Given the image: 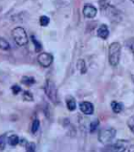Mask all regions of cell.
Here are the masks:
<instances>
[{
    "instance_id": "obj_1",
    "label": "cell",
    "mask_w": 134,
    "mask_h": 152,
    "mask_svg": "<svg viewBox=\"0 0 134 152\" xmlns=\"http://www.w3.org/2000/svg\"><path fill=\"white\" fill-rule=\"evenodd\" d=\"M122 46L119 42H113L109 47V62L112 66H117L119 63Z\"/></svg>"
},
{
    "instance_id": "obj_2",
    "label": "cell",
    "mask_w": 134,
    "mask_h": 152,
    "mask_svg": "<svg viewBox=\"0 0 134 152\" xmlns=\"http://www.w3.org/2000/svg\"><path fill=\"white\" fill-rule=\"evenodd\" d=\"M100 7L102 13L105 14V16L107 18H109L111 20L117 21V22L120 20V14H119V11L116 8V7L101 2V1H100Z\"/></svg>"
},
{
    "instance_id": "obj_3",
    "label": "cell",
    "mask_w": 134,
    "mask_h": 152,
    "mask_svg": "<svg viewBox=\"0 0 134 152\" xmlns=\"http://www.w3.org/2000/svg\"><path fill=\"white\" fill-rule=\"evenodd\" d=\"M12 37L16 42V44L19 47H24L29 43V37L26 30L21 26L15 27L12 30Z\"/></svg>"
},
{
    "instance_id": "obj_4",
    "label": "cell",
    "mask_w": 134,
    "mask_h": 152,
    "mask_svg": "<svg viewBox=\"0 0 134 152\" xmlns=\"http://www.w3.org/2000/svg\"><path fill=\"white\" fill-rule=\"evenodd\" d=\"M45 93L48 96V98L54 103H59V95H58V88L55 85V83L50 79H48L45 84Z\"/></svg>"
},
{
    "instance_id": "obj_5",
    "label": "cell",
    "mask_w": 134,
    "mask_h": 152,
    "mask_svg": "<svg viewBox=\"0 0 134 152\" xmlns=\"http://www.w3.org/2000/svg\"><path fill=\"white\" fill-rule=\"evenodd\" d=\"M116 136V129L113 128H107L101 129L99 132L98 139L99 141L102 144H109L111 143Z\"/></svg>"
},
{
    "instance_id": "obj_6",
    "label": "cell",
    "mask_w": 134,
    "mask_h": 152,
    "mask_svg": "<svg viewBox=\"0 0 134 152\" xmlns=\"http://www.w3.org/2000/svg\"><path fill=\"white\" fill-rule=\"evenodd\" d=\"M37 62L43 67H48L53 63V56L49 53L42 52L37 56Z\"/></svg>"
},
{
    "instance_id": "obj_7",
    "label": "cell",
    "mask_w": 134,
    "mask_h": 152,
    "mask_svg": "<svg viewBox=\"0 0 134 152\" xmlns=\"http://www.w3.org/2000/svg\"><path fill=\"white\" fill-rule=\"evenodd\" d=\"M129 146V142L123 140H120L117 141L114 145L111 146L108 148L109 151L108 152H125Z\"/></svg>"
},
{
    "instance_id": "obj_8",
    "label": "cell",
    "mask_w": 134,
    "mask_h": 152,
    "mask_svg": "<svg viewBox=\"0 0 134 152\" xmlns=\"http://www.w3.org/2000/svg\"><path fill=\"white\" fill-rule=\"evenodd\" d=\"M83 15L87 18H94L97 16V8L91 4H86L83 7Z\"/></svg>"
},
{
    "instance_id": "obj_9",
    "label": "cell",
    "mask_w": 134,
    "mask_h": 152,
    "mask_svg": "<svg viewBox=\"0 0 134 152\" xmlns=\"http://www.w3.org/2000/svg\"><path fill=\"white\" fill-rule=\"evenodd\" d=\"M79 108L81 110V112L84 113L85 115H91L94 112V106L92 105V103L88 101H83L80 103Z\"/></svg>"
},
{
    "instance_id": "obj_10",
    "label": "cell",
    "mask_w": 134,
    "mask_h": 152,
    "mask_svg": "<svg viewBox=\"0 0 134 152\" xmlns=\"http://www.w3.org/2000/svg\"><path fill=\"white\" fill-rule=\"evenodd\" d=\"M97 34H98V36H99L100 38H102V39H107V38H108V37H109V35H110V31H109V27H108V26H107V25H104V24L100 25V27L98 28Z\"/></svg>"
},
{
    "instance_id": "obj_11",
    "label": "cell",
    "mask_w": 134,
    "mask_h": 152,
    "mask_svg": "<svg viewBox=\"0 0 134 152\" xmlns=\"http://www.w3.org/2000/svg\"><path fill=\"white\" fill-rule=\"evenodd\" d=\"M66 102H67V107L70 110V111H74L76 109V100L73 96H69V98H67L66 99Z\"/></svg>"
},
{
    "instance_id": "obj_12",
    "label": "cell",
    "mask_w": 134,
    "mask_h": 152,
    "mask_svg": "<svg viewBox=\"0 0 134 152\" xmlns=\"http://www.w3.org/2000/svg\"><path fill=\"white\" fill-rule=\"evenodd\" d=\"M7 143L12 146V147H16L20 143V139L18 135H12L7 139Z\"/></svg>"
},
{
    "instance_id": "obj_13",
    "label": "cell",
    "mask_w": 134,
    "mask_h": 152,
    "mask_svg": "<svg viewBox=\"0 0 134 152\" xmlns=\"http://www.w3.org/2000/svg\"><path fill=\"white\" fill-rule=\"evenodd\" d=\"M111 108L113 110V112L114 113H120L122 111V109H123V105L120 103V102H117V101H112L111 104Z\"/></svg>"
},
{
    "instance_id": "obj_14",
    "label": "cell",
    "mask_w": 134,
    "mask_h": 152,
    "mask_svg": "<svg viewBox=\"0 0 134 152\" xmlns=\"http://www.w3.org/2000/svg\"><path fill=\"white\" fill-rule=\"evenodd\" d=\"M21 82L23 83V84H25L26 86H31L33 84H35L36 83V79L32 77H29V76H24L22 77V80Z\"/></svg>"
},
{
    "instance_id": "obj_15",
    "label": "cell",
    "mask_w": 134,
    "mask_h": 152,
    "mask_svg": "<svg viewBox=\"0 0 134 152\" xmlns=\"http://www.w3.org/2000/svg\"><path fill=\"white\" fill-rule=\"evenodd\" d=\"M77 67L81 74H85L87 72V66L85 64V61L83 59H79L77 63Z\"/></svg>"
},
{
    "instance_id": "obj_16",
    "label": "cell",
    "mask_w": 134,
    "mask_h": 152,
    "mask_svg": "<svg viewBox=\"0 0 134 152\" xmlns=\"http://www.w3.org/2000/svg\"><path fill=\"white\" fill-rule=\"evenodd\" d=\"M0 49L7 51L10 49V45L8 43V41L5 39L4 37H0Z\"/></svg>"
},
{
    "instance_id": "obj_17",
    "label": "cell",
    "mask_w": 134,
    "mask_h": 152,
    "mask_svg": "<svg viewBox=\"0 0 134 152\" xmlns=\"http://www.w3.org/2000/svg\"><path fill=\"white\" fill-rule=\"evenodd\" d=\"M31 39H32L33 43H34L36 52H40V51H41V49H42V45H41V43H40L39 41L35 37V36H31Z\"/></svg>"
},
{
    "instance_id": "obj_18",
    "label": "cell",
    "mask_w": 134,
    "mask_h": 152,
    "mask_svg": "<svg viewBox=\"0 0 134 152\" xmlns=\"http://www.w3.org/2000/svg\"><path fill=\"white\" fill-rule=\"evenodd\" d=\"M7 144V134L0 135V151H3L6 148Z\"/></svg>"
},
{
    "instance_id": "obj_19",
    "label": "cell",
    "mask_w": 134,
    "mask_h": 152,
    "mask_svg": "<svg viewBox=\"0 0 134 152\" xmlns=\"http://www.w3.org/2000/svg\"><path fill=\"white\" fill-rule=\"evenodd\" d=\"M33 99H34V98H33L32 93H30L29 91H24V93H23V100L28 101V102H31V101H33Z\"/></svg>"
},
{
    "instance_id": "obj_20",
    "label": "cell",
    "mask_w": 134,
    "mask_h": 152,
    "mask_svg": "<svg viewBox=\"0 0 134 152\" xmlns=\"http://www.w3.org/2000/svg\"><path fill=\"white\" fill-rule=\"evenodd\" d=\"M39 127H40V121L38 119H35L32 123V127H31V131L33 134L37 133V130L39 129Z\"/></svg>"
},
{
    "instance_id": "obj_21",
    "label": "cell",
    "mask_w": 134,
    "mask_h": 152,
    "mask_svg": "<svg viewBox=\"0 0 134 152\" xmlns=\"http://www.w3.org/2000/svg\"><path fill=\"white\" fill-rule=\"evenodd\" d=\"M100 1L101 2H104V3H107V4H109V5H111V6H114L116 7L117 5H119V4H122L124 0H100Z\"/></svg>"
},
{
    "instance_id": "obj_22",
    "label": "cell",
    "mask_w": 134,
    "mask_h": 152,
    "mask_svg": "<svg viewBox=\"0 0 134 152\" xmlns=\"http://www.w3.org/2000/svg\"><path fill=\"white\" fill-rule=\"evenodd\" d=\"M49 22H50V19L47 16H42L39 18V24L42 26H47L49 24Z\"/></svg>"
},
{
    "instance_id": "obj_23",
    "label": "cell",
    "mask_w": 134,
    "mask_h": 152,
    "mask_svg": "<svg viewBox=\"0 0 134 152\" xmlns=\"http://www.w3.org/2000/svg\"><path fill=\"white\" fill-rule=\"evenodd\" d=\"M99 124H100L99 119L93 120V121L89 124V130H90V132H94V131H96L97 128L99 127Z\"/></svg>"
},
{
    "instance_id": "obj_24",
    "label": "cell",
    "mask_w": 134,
    "mask_h": 152,
    "mask_svg": "<svg viewBox=\"0 0 134 152\" xmlns=\"http://www.w3.org/2000/svg\"><path fill=\"white\" fill-rule=\"evenodd\" d=\"M128 127L130 129V131L134 134V115L131 116L128 120Z\"/></svg>"
},
{
    "instance_id": "obj_25",
    "label": "cell",
    "mask_w": 134,
    "mask_h": 152,
    "mask_svg": "<svg viewBox=\"0 0 134 152\" xmlns=\"http://www.w3.org/2000/svg\"><path fill=\"white\" fill-rule=\"evenodd\" d=\"M26 149H28L29 152H35L36 150V144L31 142V143H28L26 144Z\"/></svg>"
},
{
    "instance_id": "obj_26",
    "label": "cell",
    "mask_w": 134,
    "mask_h": 152,
    "mask_svg": "<svg viewBox=\"0 0 134 152\" xmlns=\"http://www.w3.org/2000/svg\"><path fill=\"white\" fill-rule=\"evenodd\" d=\"M11 90H12V92L14 95H18L21 91V88L19 86H18V85H15V86H12Z\"/></svg>"
},
{
    "instance_id": "obj_27",
    "label": "cell",
    "mask_w": 134,
    "mask_h": 152,
    "mask_svg": "<svg viewBox=\"0 0 134 152\" xmlns=\"http://www.w3.org/2000/svg\"><path fill=\"white\" fill-rule=\"evenodd\" d=\"M131 2H132V3L134 4V0H131Z\"/></svg>"
}]
</instances>
